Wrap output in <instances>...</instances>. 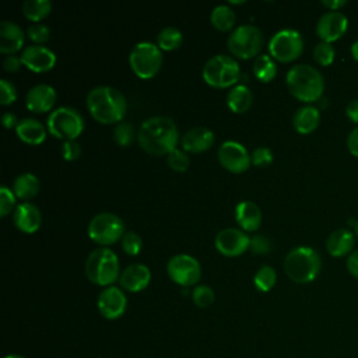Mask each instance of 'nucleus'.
<instances>
[{"label": "nucleus", "mask_w": 358, "mask_h": 358, "mask_svg": "<svg viewBox=\"0 0 358 358\" xmlns=\"http://www.w3.org/2000/svg\"><path fill=\"white\" fill-rule=\"evenodd\" d=\"M348 28L347 17L340 11H327L324 13L317 24H316V34L322 39V42L331 43L340 39Z\"/></svg>", "instance_id": "16"}, {"label": "nucleus", "mask_w": 358, "mask_h": 358, "mask_svg": "<svg viewBox=\"0 0 358 358\" xmlns=\"http://www.w3.org/2000/svg\"><path fill=\"white\" fill-rule=\"evenodd\" d=\"M263 32L255 25H239L228 36L229 52L239 59H250L259 53L263 46Z\"/></svg>", "instance_id": "8"}, {"label": "nucleus", "mask_w": 358, "mask_h": 358, "mask_svg": "<svg viewBox=\"0 0 358 358\" xmlns=\"http://www.w3.org/2000/svg\"><path fill=\"white\" fill-rule=\"evenodd\" d=\"M354 246V234L345 228H340L333 231L327 241H326V249L333 257H341L345 255H350Z\"/></svg>", "instance_id": "25"}, {"label": "nucleus", "mask_w": 358, "mask_h": 358, "mask_svg": "<svg viewBox=\"0 0 358 358\" xmlns=\"http://www.w3.org/2000/svg\"><path fill=\"white\" fill-rule=\"evenodd\" d=\"M218 159L220 164L234 173L245 172L252 164L250 155L248 150L238 141L227 140L218 148Z\"/></svg>", "instance_id": "13"}, {"label": "nucleus", "mask_w": 358, "mask_h": 358, "mask_svg": "<svg viewBox=\"0 0 358 358\" xmlns=\"http://www.w3.org/2000/svg\"><path fill=\"white\" fill-rule=\"evenodd\" d=\"M235 220L243 231L253 232L262 224V213L256 203L242 200L235 207Z\"/></svg>", "instance_id": "23"}, {"label": "nucleus", "mask_w": 358, "mask_h": 358, "mask_svg": "<svg viewBox=\"0 0 358 358\" xmlns=\"http://www.w3.org/2000/svg\"><path fill=\"white\" fill-rule=\"evenodd\" d=\"M24 31L13 21L0 22V52L3 55H13L18 52L24 45Z\"/></svg>", "instance_id": "21"}, {"label": "nucleus", "mask_w": 358, "mask_h": 358, "mask_svg": "<svg viewBox=\"0 0 358 358\" xmlns=\"http://www.w3.org/2000/svg\"><path fill=\"white\" fill-rule=\"evenodd\" d=\"M39 180L34 173L25 172L18 175L13 183V192L15 197L21 200H29L39 192Z\"/></svg>", "instance_id": "28"}, {"label": "nucleus", "mask_w": 358, "mask_h": 358, "mask_svg": "<svg viewBox=\"0 0 358 358\" xmlns=\"http://www.w3.org/2000/svg\"><path fill=\"white\" fill-rule=\"evenodd\" d=\"M124 235V224L120 217L112 213H99L88 224V236L98 245L108 246Z\"/></svg>", "instance_id": "10"}, {"label": "nucleus", "mask_w": 358, "mask_h": 358, "mask_svg": "<svg viewBox=\"0 0 358 358\" xmlns=\"http://www.w3.org/2000/svg\"><path fill=\"white\" fill-rule=\"evenodd\" d=\"M151 281V271L145 264L133 263L129 264L119 277V282L123 289L129 292L143 291Z\"/></svg>", "instance_id": "19"}, {"label": "nucleus", "mask_w": 358, "mask_h": 358, "mask_svg": "<svg viewBox=\"0 0 358 358\" xmlns=\"http://www.w3.org/2000/svg\"><path fill=\"white\" fill-rule=\"evenodd\" d=\"M303 50V39L296 29L285 28L277 31L268 41L270 55L282 63L292 62Z\"/></svg>", "instance_id": "11"}, {"label": "nucleus", "mask_w": 358, "mask_h": 358, "mask_svg": "<svg viewBox=\"0 0 358 358\" xmlns=\"http://www.w3.org/2000/svg\"><path fill=\"white\" fill-rule=\"evenodd\" d=\"M18 122H20V120H17V116H15L14 113H11V112H6V113H3V116H1V123H3V126H4L6 129L17 127Z\"/></svg>", "instance_id": "49"}, {"label": "nucleus", "mask_w": 358, "mask_h": 358, "mask_svg": "<svg viewBox=\"0 0 358 358\" xmlns=\"http://www.w3.org/2000/svg\"><path fill=\"white\" fill-rule=\"evenodd\" d=\"M17 99V90L14 84L8 80L0 81V102L1 105H10Z\"/></svg>", "instance_id": "42"}, {"label": "nucleus", "mask_w": 358, "mask_h": 358, "mask_svg": "<svg viewBox=\"0 0 358 358\" xmlns=\"http://www.w3.org/2000/svg\"><path fill=\"white\" fill-rule=\"evenodd\" d=\"M166 162L176 172H185L190 165V159H189L187 154L179 148H175L168 154Z\"/></svg>", "instance_id": "38"}, {"label": "nucleus", "mask_w": 358, "mask_h": 358, "mask_svg": "<svg viewBox=\"0 0 358 358\" xmlns=\"http://www.w3.org/2000/svg\"><path fill=\"white\" fill-rule=\"evenodd\" d=\"M85 275L96 285L110 287L120 277L116 253L105 246L94 249L85 260Z\"/></svg>", "instance_id": "5"}, {"label": "nucleus", "mask_w": 358, "mask_h": 358, "mask_svg": "<svg viewBox=\"0 0 358 358\" xmlns=\"http://www.w3.org/2000/svg\"><path fill=\"white\" fill-rule=\"evenodd\" d=\"M214 143V133L207 129V127H193L187 130L182 138H180V145L183 151L189 152H203L208 150Z\"/></svg>", "instance_id": "22"}, {"label": "nucleus", "mask_w": 358, "mask_h": 358, "mask_svg": "<svg viewBox=\"0 0 358 358\" xmlns=\"http://www.w3.org/2000/svg\"><path fill=\"white\" fill-rule=\"evenodd\" d=\"M49 133L62 140H76L84 130L81 113L71 106H60L50 112L46 120Z\"/></svg>", "instance_id": "7"}, {"label": "nucleus", "mask_w": 358, "mask_h": 358, "mask_svg": "<svg viewBox=\"0 0 358 358\" xmlns=\"http://www.w3.org/2000/svg\"><path fill=\"white\" fill-rule=\"evenodd\" d=\"M336 50L331 43L327 42H319L313 48V59L320 66H330L334 60Z\"/></svg>", "instance_id": "34"}, {"label": "nucleus", "mask_w": 358, "mask_h": 358, "mask_svg": "<svg viewBox=\"0 0 358 358\" xmlns=\"http://www.w3.org/2000/svg\"><path fill=\"white\" fill-rule=\"evenodd\" d=\"M289 92L302 102H315L320 99L324 81L319 70L309 64H296L291 67L285 77Z\"/></svg>", "instance_id": "3"}, {"label": "nucleus", "mask_w": 358, "mask_h": 358, "mask_svg": "<svg viewBox=\"0 0 358 358\" xmlns=\"http://www.w3.org/2000/svg\"><path fill=\"white\" fill-rule=\"evenodd\" d=\"M214 243L221 255L234 257L242 255L249 249L250 238L246 235L245 231L236 228H225L217 234Z\"/></svg>", "instance_id": "14"}, {"label": "nucleus", "mask_w": 358, "mask_h": 358, "mask_svg": "<svg viewBox=\"0 0 358 358\" xmlns=\"http://www.w3.org/2000/svg\"><path fill=\"white\" fill-rule=\"evenodd\" d=\"M192 298L193 302L199 306V308H208L210 305H213L215 295L213 288H210L208 285H197L193 292H192Z\"/></svg>", "instance_id": "36"}, {"label": "nucleus", "mask_w": 358, "mask_h": 358, "mask_svg": "<svg viewBox=\"0 0 358 358\" xmlns=\"http://www.w3.org/2000/svg\"><path fill=\"white\" fill-rule=\"evenodd\" d=\"M87 108L95 120L109 124L123 119L127 105L119 90L109 85H98L88 92Z\"/></svg>", "instance_id": "2"}, {"label": "nucleus", "mask_w": 358, "mask_h": 358, "mask_svg": "<svg viewBox=\"0 0 358 358\" xmlns=\"http://www.w3.org/2000/svg\"><path fill=\"white\" fill-rule=\"evenodd\" d=\"M235 20H236V17H235L234 10L227 4L215 6L211 11V15H210L211 24L220 31L232 29V27L235 25Z\"/></svg>", "instance_id": "29"}, {"label": "nucleus", "mask_w": 358, "mask_h": 358, "mask_svg": "<svg viewBox=\"0 0 358 358\" xmlns=\"http://www.w3.org/2000/svg\"><path fill=\"white\" fill-rule=\"evenodd\" d=\"M347 148L352 157L358 158V127L350 131L347 137Z\"/></svg>", "instance_id": "46"}, {"label": "nucleus", "mask_w": 358, "mask_h": 358, "mask_svg": "<svg viewBox=\"0 0 358 358\" xmlns=\"http://www.w3.org/2000/svg\"><path fill=\"white\" fill-rule=\"evenodd\" d=\"M4 358H24V357H21V355H18V354H10V355H7V357H4Z\"/></svg>", "instance_id": "52"}, {"label": "nucleus", "mask_w": 358, "mask_h": 358, "mask_svg": "<svg viewBox=\"0 0 358 358\" xmlns=\"http://www.w3.org/2000/svg\"><path fill=\"white\" fill-rule=\"evenodd\" d=\"M96 306L99 313L109 320H115L120 317L127 308V298L124 292L117 287H106L98 295Z\"/></svg>", "instance_id": "15"}, {"label": "nucleus", "mask_w": 358, "mask_h": 358, "mask_svg": "<svg viewBox=\"0 0 358 358\" xmlns=\"http://www.w3.org/2000/svg\"><path fill=\"white\" fill-rule=\"evenodd\" d=\"M345 115L352 123L358 124V99H352L348 102L345 108Z\"/></svg>", "instance_id": "48"}, {"label": "nucleus", "mask_w": 358, "mask_h": 358, "mask_svg": "<svg viewBox=\"0 0 358 358\" xmlns=\"http://www.w3.org/2000/svg\"><path fill=\"white\" fill-rule=\"evenodd\" d=\"M113 138L120 147H127L134 138V126L129 122H120L113 129Z\"/></svg>", "instance_id": "35"}, {"label": "nucleus", "mask_w": 358, "mask_h": 358, "mask_svg": "<svg viewBox=\"0 0 358 358\" xmlns=\"http://www.w3.org/2000/svg\"><path fill=\"white\" fill-rule=\"evenodd\" d=\"M50 10L52 3L49 0H25L22 4V14L35 24L45 18Z\"/></svg>", "instance_id": "31"}, {"label": "nucleus", "mask_w": 358, "mask_h": 358, "mask_svg": "<svg viewBox=\"0 0 358 358\" xmlns=\"http://www.w3.org/2000/svg\"><path fill=\"white\" fill-rule=\"evenodd\" d=\"M351 56L358 62V41H355L351 46Z\"/></svg>", "instance_id": "51"}, {"label": "nucleus", "mask_w": 358, "mask_h": 358, "mask_svg": "<svg viewBox=\"0 0 358 358\" xmlns=\"http://www.w3.org/2000/svg\"><path fill=\"white\" fill-rule=\"evenodd\" d=\"M141 246H143V239L137 232L134 231L124 232L122 238V249L124 250V253L130 256H136L140 253Z\"/></svg>", "instance_id": "37"}, {"label": "nucleus", "mask_w": 358, "mask_h": 358, "mask_svg": "<svg viewBox=\"0 0 358 358\" xmlns=\"http://www.w3.org/2000/svg\"><path fill=\"white\" fill-rule=\"evenodd\" d=\"M320 123V112L316 106L305 105L296 109L292 117V124L295 130L301 134L312 133Z\"/></svg>", "instance_id": "26"}, {"label": "nucleus", "mask_w": 358, "mask_h": 358, "mask_svg": "<svg viewBox=\"0 0 358 358\" xmlns=\"http://www.w3.org/2000/svg\"><path fill=\"white\" fill-rule=\"evenodd\" d=\"M183 35L176 27H165L157 35V45L162 50H175L182 45Z\"/></svg>", "instance_id": "32"}, {"label": "nucleus", "mask_w": 358, "mask_h": 358, "mask_svg": "<svg viewBox=\"0 0 358 358\" xmlns=\"http://www.w3.org/2000/svg\"><path fill=\"white\" fill-rule=\"evenodd\" d=\"M322 267L320 255L309 246H296L291 249L284 259V270L289 280L298 284L313 281Z\"/></svg>", "instance_id": "4"}, {"label": "nucleus", "mask_w": 358, "mask_h": 358, "mask_svg": "<svg viewBox=\"0 0 358 358\" xmlns=\"http://www.w3.org/2000/svg\"><path fill=\"white\" fill-rule=\"evenodd\" d=\"M275 280H277V273L275 270L268 266V264H263L255 274V278H253V282H255V287L262 291V292H268L274 284H275Z\"/></svg>", "instance_id": "33"}, {"label": "nucleus", "mask_w": 358, "mask_h": 358, "mask_svg": "<svg viewBox=\"0 0 358 358\" xmlns=\"http://www.w3.org/2000/svg\"><path fill=\"white\" fill-rule=\"evenodd\" d=\"M249 249L255 255H266V253H268L271 250V242L264 235H255L253 238H250Z\"/></svg>", "instance_id": "43"}, {"label": "nucleus", "mask_w": 358, "mask_h": 358, "mask_svg": "<svg viewBox=\"0 0 358 358\" xmlns=\"http://www.w3.org/2000/svg\"><path fill=\"white\" fill-rule=\"evenodd\" d=\"M15 204V194L7 186L0 187V217H6Z\"/></svg>", "instance_id": "40"}, {"label": "nucleus", "mask_w": 358, "mask_h": 358, "mask_svg": "<svg viewBox=\"0 0 358 358\" xmlns=\"http://www.w3.org/2000/svg\"><path fill=\"white\" fill-rule=\"evenodd\" d=\"M22 64L34 73L49 71L56 64V55L46 46L29 45L20 55Z\"/></svg>", "instance_id": "17"}, {"label": "nucleus", "mask_w": 358, "mask_h": 358, "mask_svg": "<svg viewBox=\"0 0 358 358\" xmlns=\"http://www.w3.org/2000/svg\"><path fill=\"white\" fill-rule=\"evenodd\" d=\"M241 76L238 62L228 55H217L210 57L203 67L204 81L215 88H227L234 85Z\"/></svg>", "instance_id": "6"}, {"label": "nucleus", "mask_w": 358, "mask_h": 358, "mask_svg": "<svg viewBox=\"0 0 358 358\" xmlns=\"http://www.w3.org/2000/svg\"><path fill=\"white\" fill-rule=\"evenodd\" d=\"M345 264H347L348 273H350L352 277L358 278V250H354L352 253L348 255Z\"/></svg>", "instance_id": "47"}, {"label": "nucleus", "mask_w": 358, "mask_h": 358, "mask_svg": "<svg viewBox=\"0 0 358 358\" xmlns=\"http://www.w3.org/2000/svg\"><path fill=\"white\" fill-rule=\"evenodd\" d=\"M13 221L20 231L25 234H34L41 227L42 215L35 204L21 203L15 207L13 213Z\"/></svg>", "instance_id": "20"}, {"label": "nucleus", "mask_w": 358, "mask_h": 358, "mask_svg": "<svg viewBox=\"0 0 358 358\" xmlns=\"http://www.w3.org/2000/svg\"><path fill=\"white\" fill-rule=\"evenodd\" d=\"M56 90L45 83L31 87L25 95V105L31 112H49L56 102Z\"/></svg>", "instance_id": "18"}, {"label": "nucleus", "mask_w": 358, "mask_h": 358, "mask_svg": "<svg viewBox=\"0 0 358 358\" xmlns=\"http://www.w3.org/2000/svg\"><path fill=\"white\" fill-rule=\"evenodd\" d=\"M27 35H28V38H29L34 43L41 45V43L48 42V39H49V36H50V29H49V27L45 25V24L36 22V24H32V25L28 27Z\"/></svg>", "instance_id": "39"}, {"label": "nucleus", "mask_w": 358, "mask_h": 358, "mask_svg": "<svg viewBox=\"0 0 358 358\" xmlns=\"http://www.w3.org/2000/svg\"><path fill=\"white\" fill-rule=\"evenodd\" d=\"M166 273L173 282L182 287H190L200 280L201 266L196 257L179 253L168 260Z\"/></svg>", "instance_id": "12"}, {"label": "nucleus", "mask_w": 358, "mask_h": 358, "mask_svg": "<svg viewBox=\"0 0 358 358\" xmlns=\"http://www.w3.org/2000/svg\"><path fill=\"white\" fill-rule=\"evenodd\" d=\"M178 138L176 123L168 116H152L144 120L137 131L140 147L151 155H168L176 148Z\"/></svg>", "instance_id": "1"}, {"label": "nucleus", "mask_w": 358, "mask_h": 358, "mask_svg": "<svg viewBox=\"0 0 358 358\" xmlns=\"http://www.w3.org/2000/svg\"><path fill=\"white\" fill-rule=\"evenodd\" d=\"M253 74L262 83L271 81L277 74V66L271 56L260 55L253 62Z\"/></svg>", "instance_id": "30"}, {"label": "nucleus", "mask_w": 358, "mask_h": 358, "mask_svg": "<svg viewBox=\"0 0 358 358\" xmlns=\"http://www.w3.org/2000/svg\"><path fill=\"white\" fill-rule=\"evenodd\" d=\"M62 155L66 161H76L81 155V147L76 140H66L62 144Z\"/></svg>", "instance_id": "44"}, {"label": "nucleus", "mask_w": 358, "mask_h": 358, "mask_svg": "<svg viewBox=\"0 0 358 358\" xmlns=\"http://www.w3.org/2000/svg\"><path fill=\"white\" fill-rule=\"evenodd\" d=\"M22 62L18 56H14V55H10V56H6L4 60H3V69L8 73H15L20 70Z\"/></svg>", "instance_id": "45"}, {"label": "nucleus", "mask_w": 358, "mask_h": 358, "mask_svg": "<svg viewBox=\"0 0 358 358\" xmlns=\"http://www.w3.org/2000/svg\"><path fill=\"white\" fill-rule=\"evenodd\" d=\"M129 63L140 78H151L162 66L161 49L152 42H138L129 55Z\"/></svg>", "instance_id": "9"}, {"label": "nucleus", "mask_w": 358, "mask_h": 358, "mask_svg": "<svg viewBox=\"0 0 358 358\" xmlns=\"http://www.w3.org/2000/svg\"><path fill=\"white\" fill-rule=\"evenodd\" d=\"M322 4L324 7H327L330 11H338L341 7H344L347 4V1L345 0H330V1L329 0H323Z\"/></svg>", "instance_id": "50"}, {"label": "nucleus", "mask_w": 358, "mask_h": 358, "mask_svg": "<svg viewBox=\"0 0 358 358\" xmlns=\"http://www.w3.org/2000/svg\"><path fill=\"white\" fill-rule=\"evenodd\" d=\"M252 101H253L252 92L243 84L235 85L232 90H229V92L227 95V105L235 113L246 112L250 108Z\"/></svg>", "instance_id": "27"}, {"label": "nucleus", "mask_w": 358, "mask_h": 358, "mask_svg": "<svg viewBox=\"0 0 358 358\" xmlns=\"http://www.w3.org/2000/svg\"><path fill=\"white\" fill-rule=\"evenodd\" d=\"M15 133L20 140L27 144H41L46 138V129L45 126L32 117H24L18 122L15 127Z\"/></svg>", "instance_id": "24"}, {"label": "nucleus", "mask_w": 358, "mask_h": 358, "mask_svg": "<svg viewBox=\"0 0 358 358\" xmlns=\"http://www.w3.org/2000/svg\"><path fill=\"white\" fill-rule=\"evenodd\" d=\"M354 228H355V235H357V238H358V220L355 221V225H354Z\"/></svg>", "instance_id": "53"}, {"label": "nucleus", "mask_w": 358, "mask_h": 358, "mask_svg": "<svg viewBox=\"0 0 358 358\" xmlns=\"http://www.w3.org/2000/svg\"><path fill=\"white\" fill-rule=\"evenodd\" d=\"M250 159L253 165L263 168L273 162V152L267 147H259L253 150V152L250 154Z\"/></svg>", "instance_id": "41"}]
</instances>
